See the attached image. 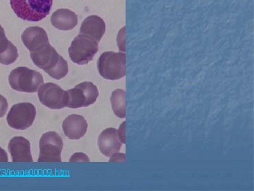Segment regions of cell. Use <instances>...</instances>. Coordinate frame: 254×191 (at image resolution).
<instances>
[{
	"label": "cell",
	"mask_w": 254,
	"mask_h": 191,
	"mask_svg": "<svg viewBox=\"0 0 254 191\" xmlns=\"http://www.w3.org/2000/svg\"><path fill=\"white\" fill-rule=\"evenodd\" d=\"M122 142L117 129L113 127L105 129L98 137V147L101 153L106 157L118 153L121 150Z\"/></svg>",
	"instance_id": "obj_11"
},
{
	"label": "cell",
	"mask_w": 254,
	"mask_h": 191,
	"mask_svg": "<svg viewBox=\"0 0 254 191\" xmlns=\"http://www.w3.org/2000/svg\"><path fill=\"white\" fill-rule=\"evenodd\" d=\"M31 58L33 63L46 73L49 74L56 68L63 57L56 51L51 45H47L43 49L31 52Z\"/></svg>",
	"instance_id": "obj_9"
},
{
	"label": "cell",
	"mask_w": 254,
	"mask_h": 191,
	"mask_svg": "<svg viewBox=\"0 0 254 191\" xmlns=\"http://www.w3.org/2000/svg\"><path fill=\"white\" fill-rule=\"evenodd\" d=\"M125 127H126V122L125 121L118 130L119 137L123 144H125Z\"/></svg>",
	"instance_id": "obj_20"
},
{
	"label": "cell",
	"mask_w": 254,
	"mask_h": 191,
	"mask_svg": "<svg viewBox=\"0 0 254 191\" xmlns=\"http://www.w3.org/2000/svg\"><path fill=\"white\" fill-rule=\"evenodd\" d=\"M98 51V42L91 37L79 34L68 48V55L73 63L84 65L93 60Z\"/></svg>",
	"instance_id": "obj_4"
},
{
	"label": "cell",
	"mask_w": 254,
	"mask_h": 191,
	"mask_svg": "<svg viewBox=\"0 0 254 191\" xmlns=\"http://www.w3.org/2000/svg\"><path fill=\"white\" fill-rule=\"evenodd\" d=\"M100 76L109 80H118L126 75V55L123 53L105 52L98 61Z\"/></svg>",
	"instance_id": "obj_3"
},
{
	"label": "cell",
	"mask_w": 254,
	"mask_h": 191,
	"mask_svg": "<svg viewBox=\"0 0 254 191\" xmlns=\"http://www.w3.org/2000/svg\"><path fill=\"white\" fill-rule=\"evenodd\" d=\"M9 161L7 154L2 148L0 147V162H7Z\"/></svg>",
	"instance_id": "obj_21"
},
{
	"label": "cell",
	"mask_w": 254,
	"mask_h": 191,
	"mask_svg": "<svg viewBox=\"0 0 254 191\" xmlns=\"http://www.w3.org/2000/svg\"><path fill=\"white\" fill-rule=\"evenodd\" d=\"M21 40L30 52L38 51L50 44L46 31L39 26L26 28L21 35Z\"/></svg>",
	"instance_id": "obj_10"
},
{
	"label": "cell",
	"mask_w": 254,
	"mask_h": 191,
	"mask_svg": "<svg viewBox=\"0 0 254 191\" xmlns=\"http://www.w3.org/2000/svg\"><path fill=\"white\" fill-rule=\"evenodd\" d=\"M70 162H89V159H88V156L84 155V154L76 153V154H74V155L71 156V159H70Z\"/></svg>",
	"instance_id": "obj_19"
},
{
	"label": "cell",
	"mask_w": 254,
	"mask_h": 191,
	"mask_svg": "<svg viewBox=\"0 0 254 191\" xmlns=\"http://www.w3.org/2000/svg\"><path fill=\"white\" fill-rule=\"evenodd\" d=\"M63 128L64 133L68 139L79 140L86 135L88 123L81 115L72 114L64 120Z\"/></svg>",
	"instance_id": "obj_12"
},
{
	"label": "cell",
	"mask_w": 254,
	"mask_h": 191,
	"mask_svg": "<svg viewBox=\"0 0 254 191\" xmlns=\"http://www.w3.org/2000/svg\"><path fill=\"white\" fill-rule=\"evenodd\" d=\"M63 140L56 132L50 131L42 135L40 140L39 162H61Z\"/></svg>",
	"instance_id": "obj_6"
},
{
	"label": "cell",
	"mask_w": 254,
	"mask_h": 191,
	"mask_svg": "<svg viewBox=\"0 0 254 191\" xmlns=\"http://www.w3.org/2000/svg\"><path fill=\"white\" fill-rule=\"evenodd\" d=\"M53 0H10L11 9L25 21H40L50 14Z\"/></svg>",
	"instance_id": "obj_1"
},
{
	"label": "cell",
	"mask_w": 254,
	"mask_h": 191,
	"mask_svg": "<svg viewBox=\"0 0 254 191\" xmlns=\"http://www.w3.org/2000/svg\"><path fill=\"white\" fill-rule=\"evenodd\" d=\"M14 45L6 38L4 28L0 25V56Z\"/></svg>",
	"instance_id": "obj_17"
},
{
	"label": "cell",
	"mask_w": 254,
	"mask_h": 191,
	"mask_svg": "<svg viewBox=\"0 0 254 191\" xmlns=\"http://www.w3.org/2000/svg\"><path fill=\"white\" fill-rule=\"evenodd\" d=\"M10 86L13 90L26 93H35L44 83L41 73L26 67L13 70L9 76Z\"/></svg>",
	"instance_id": "obj_2"
},
{
	"label": "cell",
	"mask_w": 254,
	"mask_h": 191,
	"mask_svg": "<svg viewBox=\"0 0 254 191\" xmlns=\"http://www.w3.org/2000/svg\"><path fill=\"white\" fill-rule=\"evenodd\" d=\"M42 104L50 109H62L67 105V92L55 83L45 84L38 91Z\"/></svg>",
	"instance_id": "obj_8"
},
{
	"label": "cell",
	"mask_w": 254,
	"mask_h": 191,
	"mask_svg": "<svg viewBox=\"0 0 254 191\" xmlns=\"http://www.w3.org/2000/svg\"><path fill=\"white\" fill-rule=\"evenodd\" d=\"M51 23L61 31H70L77 26L78 16L68 9H58L52 15Z\"/></svg>",
	"instance_id": "obj_15"
},
{
	"label": "cell",
	"mask_w": 254,
	"mask_h": 191,
	"mask_svg": "<svg viewBox=\"0 0 254 191\" xmlns=\"http://www.w3.org/2000/svg\"><path fill=\"white\" fill-rule=\"evenodd\" d=\"M67 92L66 106L70 108H79L93 104L98 99L99 92L94 84L84 82L76 85Z\"/></svg>",
	"instance_id": "obj_5"
},
{
	"label": "cell",
	"mask_w": 254,
	"mask_h": 191,
	"mask_svg": "<svg viewBox=\"0 0 254 191\" xmlns=\"http://www.w3.org/2000/svg\"><path fill=\"white\" fill-rule=\"evenodd\" d=\"M104 20L96 15H92L85 18L80 28V34L91 37L99 43L105 33Z\"/></svg>",
	"instance_id": "obj_14"
},
{
	"label": "cell",
	"mask_w": 254,
	"mask_h": 191,
	"mask_svg": "<svg viewBox=\"0 0 254 191\" xmlns=\"http://www.w3.org/2000/svg\"><path fill=\"white\" fill-rule=\"evenodd\" d=\"M8 150L14 162H33L31 144L25 137H13L10 140Z\"/></svg>",
	"instance_id": "obj_13"
},
{
	"label": "cell",
	"mask_w": 254,
	"mask_h": 191,
	"mask_svg": "<svg viewBox=\"0 0 254 191\" xmlns=\"http://www.w3.org/2000/svg\"><path fill=\"white\" fill-rule=\"evenodd\" d=\"M126 93L123 90H115L112 93L110 101L114 113L120 118L126 117V104H125Z\"/></svg>",
	"instance_id": "obj_16"
},
{
	"label": "cell",
	"mask_w": 254,
	"mask_h": 191,
	"mask_svg": "<svg viewBox=\"0 0 254 191\" xmlns=\"http://www.w3.org/2000/svg\"><path fill=\"white\" fill-rule=\"evenodd\" d=\"M8 102L6 98L0 95V118H2L6 113L8 110Z\"/></svg>",
	"instance_id": "obj_18"
},
{
	"label": "cell",
	"mask_w": 254,
	"mask_h": 191,
	"mask_svg": "<svg viewBox=\"0 0 254 191\" xmlns=\"http://www.w3.org/2000/svg\"><path fill=\"white\" fill-rule=\"evenodd\" d=\"M36 116L34 105L28 102L19 103L11 107L6 117L8 125L16 130H24L33 125Z\"/></svg>",
	"instance_id": "obj_7"
}]
</instances>
